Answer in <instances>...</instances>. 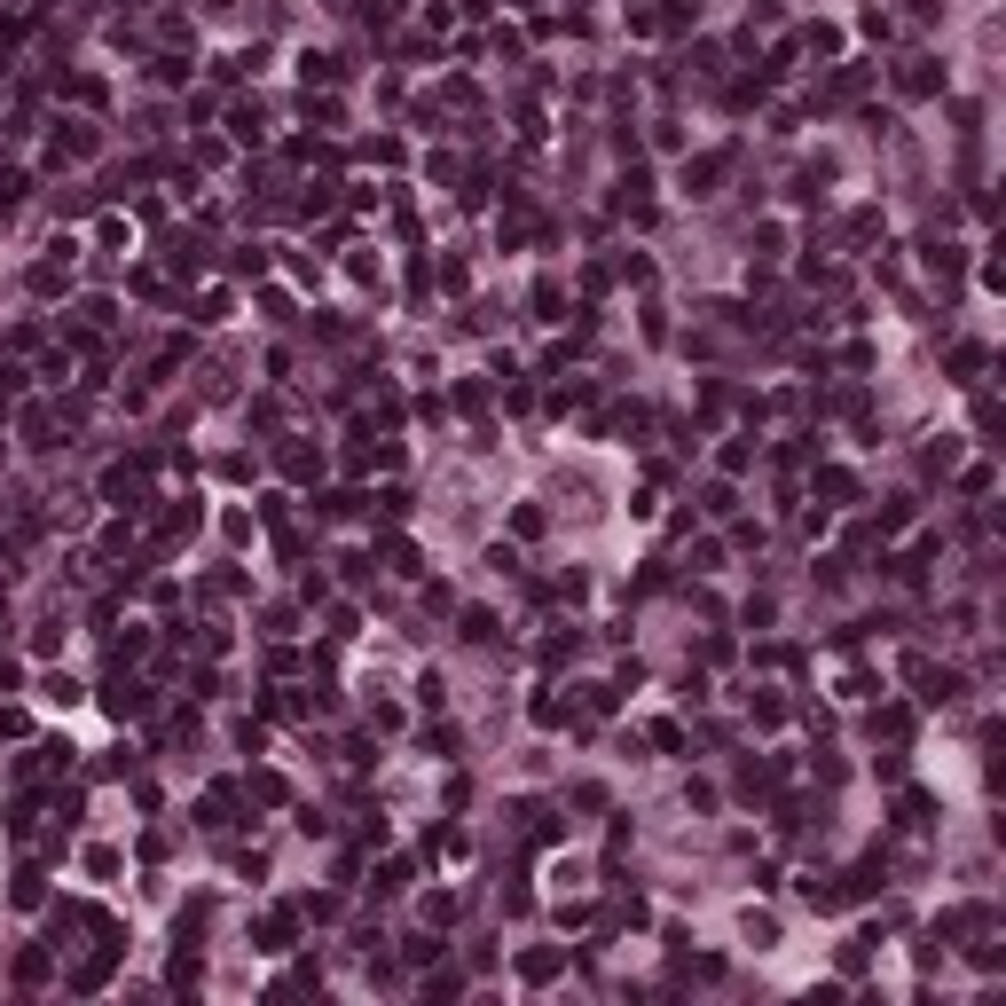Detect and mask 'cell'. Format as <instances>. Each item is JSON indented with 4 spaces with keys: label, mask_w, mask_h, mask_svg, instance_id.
I'll return each instance as SVG.
<instances>
[{
    "label": "cell",
    "mask_w": 1006,
    "mask_h": 1006,
    "mask_svg": "<svg viewBox=\"0 0 1006 1006\" xmlns=\"http://www.w3.org/2000/svg\"><path fill=\"white\" fill-rule=\"evenodd\" d=\"M40 700H48V708H71V700H79V684H71V676H40Z\"/></svg>",
    "instance_id": "cell-1"
},
{
    "label": "cell",
    "mask_w": 1006,
    "mask_h": 1006,
    "mask_svg": "<svg viewBox=\"0 0 1006 1006\" xmlns=\"http://www.w3.org/2000/svg\"><path fill=\"white\" fill-rule=\"evenodd\" d=\"M936 87V71H927V56H912V71H905V95H927Z\"/></svg>",
    "instance_id": "cell-2"
}]
</instances>
